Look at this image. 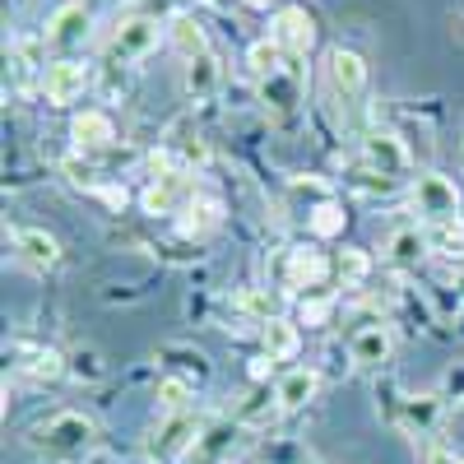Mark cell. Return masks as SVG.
I'll return each instance as SVG.
<instances>
[{
    "mask_svg": "<svg viewBox=\"0 0 464 464\" xmlns=\"http://www.w3.org/2000/svg\"><path fill=\"white\" fill-rule=\"evenodd\" d=\"M70 140H74V149H107L116 140V121H111L107 111L89 107V111H80L70 121Z\"/></svg>",
    "mask_w": 464,
    "mask_h": 464,
    "instance_id": "obj_14",
    "label": "cell"
},
{
    "mask_svg": "<svg viewBox=\"0 0 464 464\" xmlns=\"http://www.w3.org/2000/svg\"><path fill=\"white\" fill-rule=\"evenodd\" d=\"M441 400H464V362L446 367V376H441Z\"/></svg>",
    "mask_w": 464,
    "mask_h": 464,
    "instance_id": "obj_33",
    "label": "cell"
},
{
    "mask_svg": "<svg viewBox=\"0 0 464 464\" xmlns=\"http://www.w3.org/2000/svg\"><path fill=\"white\" fill-rule=\"evenodd\" d=\"M24 367V376H33V381H56L61 372H70V362L61 358V353H52V348H37V353L28 358V362H19Z\"/></svg>",
    "mask_w": 464,
    "mask_h": 464,
    "instance_id": "obj_28",
    "label": "cell"
},
{
    "mask_svg": "<svg viewBox=\"0 0 464 464\" xmlns=\"http://www.w3.org/2000/svg\"><path fill=\"white\" fill-rule=\"evenodd\" d=\"M260 93H265V102H275V107H293L297 84L288 80V74H275V80H265V84H260Z\"/></svg>",
    "mask_w": 464,
    "mask_h": 464,
    "instance_id": "obj_32",
    "label": "cell"
},
{
    "mask_svg": "<svg viewBox=\"0 0 464 464\" xmlns=\"http://www.w3.org/2000/svg\"><path fill=\"white\" fill-rule=\"evenodd\" d=\"M168 43L177 47V56H181V61H196V56H205V52H209L205 24H200L196 14H172V24H168Z\"/></svg>",
    "mask_w": 464,
    "mask_h": 464,
    "instance_id": "obj_17",
    "label": "cell"
},
{
    "mask_svg": "<svg viewBox=\"0 0 464 464\" xmlns=\"http://www.w3.org/2000/svg\"><path fill=\"white\" fill-rule=\"evenodd\" d=\"M385 251H391V260H395V265H404V269H409V265H418V260H422V251H428V232H418V227H400Z\"/></svg>",
    "mask_w": 464,
    "mask_h": 464,
    "instance_id": "obj_22",
    "label": "cell"
},
{
    "mask_svg": "<svg viewBox=\"0 0 464 464\" xmlns=\"http://www.w3.org/2000/svg\"><path fill=\"white\" fill-rule=\"evenodd\" d=\"M316 391H321V372H316V367H293V372H284L279 385H275V395H279V409H284V413L306 409V404L316 400Z\"/></svg>",
    "mask_w": 464,
    "mask_h": 464,
    "instance_id": "obj_12",
    "label": "cell"
},
{
    "mask_svg": "<svg viewBox=\"0 0 464 464\" xmlns=\"http://www.w3.org/2000/svg\"><path fill=\"white\" fill-rule=\"evenodd\" d=\"M362 159H367V168L381 172V177H400V172L409 168V149H404V140H400L395 130H372V135L362 140Z\"/></svg>",
    "mask_w": 464,
    "mask_h": 464,
    "instance_id": "obj_9",
    "label": "cell"
},
{
    "mask_svg": "<svg viewBox=\"0 0 464 464\" xmlns=\"http://www.w3.org/2000/svg\"><path fill=\"white\" fill-rule=\"evenodd\" d=\"M284 409H279V395H251L242 409H237V422L246 432H260V428H269Z\"/></svg>",
    "mask_w": 464,
    "mask_h": 464,
    "instance_id": "obj_21",
    "label": "cell"
},
{
    "mask_svg": "<svg viewBox=\"0 0 464 464\" xmlns=\"http://www.w3.org/2000/svg\"><path fill=\"white\" fill-rule=\"evenodd\" d=\"M89 84H93L89 65H84V61H74V56L52 61V65L43 70V93H47V102H52V107H70V102H80V98L89 93Z\"/></svg>",
    "mask_w": 464,
    "mask_h": 464,
    "instance_id": "obj_5",
    "label": "cell"
},
{
    "mask_svg": "<svg viewBox=\"0 0 464 464\" xmlns=\"http://www.w3.org/2000/svg\"><path fill=\"white\" fill-rule=\"evenodd\" d=\"M65 362H70V376H74V381H84V385H93V381L107 376V362H102L98 348H74Z\"/></svg>",
    "mask_w": 464,
    "mask_h": 464,
    "instance_id": "obj_25",
    "label": "cell"
},
{
    "mask_svg": "<svg viewBox=\"0 0 464 464\" xmlns=\"http://www.w3.org/2000/svg\"><path fill=\"white\" fill-rule=\"evenodd\" d=\"M84 28H89V10L80 5V0H70V5H61V10L47 19L43 43H47V47H70V43H80V37H84Z\"/></svg>",
    "mask_w": 464,
    "mask_h": 464,
    "instance_id": "obj_13",
    "label": "cell"
},
{
    "mask_svg": "<svg viewBox=\"0 0 464 464\" xmlns=\"http://www.w3.org/2000/svg\"><path fill=\"white\" fill-rule=\"evenodd\" d=\"M343 223H348V214H343V205H334V200L316 205V209H312V218H306V227H312L316 237H339Z\"/></svg>",
    "mask_w": 464,
    "mask_h": 464,
    "instance_id": "obj_27",
    "label": "cell"
},
{
    "mask_svg": "<svg viewBox=\"0 0 464 464\" xmlns=\"http://www.w3.org/2000/svg\"><path fill=\"white\" fill-rule=\"evenodd\" d=\"M437 413H441V395H413V400H404V422L418 437L437 428Z\"/></svg>",
    "mask_w": 464,
    "mask_h": 464,
    "instance_id": "obj_24",
    "label": "cell"
},
{
    "mask_svg": "<svg viewBox=\"0 0 464 464\" xmlns=\"http://www.w3.org/2000/svg\"><path fill=\"white\" fill-rule=\"evenodd\" d=\"M260 343H265V353L275 358V362H284V358H293V353H297L302 334H297V325H293V321L275 316L269 325H260Z\"/></svg>",
    "mask_w": 464,
    "mask_h": 464,
    "instance_id": "obj_19",
    "label": "cell"
},
{
    "mask_svg": "<svg viewBox=\"0 0 464 464\" xmlns=\"http://www.w3.org/2000/svg\"><path fill=\"white\" fill-rule=\"evenodd\" d=\"M159 37H163L159 19L130 14V19H121V24L111 28V56L116 61H144L153 47H159Z\"/></svg>",
    "mask_w": 464,
    "mask_h": 464,
    "instance_id": "obj_6",
    "label": "cell"
},
{
    "mask_svg": "<svg viewBox=\"0 0 464 464\" xmlns=\"http://www.w3.org/2000/svg\"><path fill=\"white\" fill-rule=\"evenodd\" d=\"M367 275H372V260H367L362 251H353V246H343V251H339V279H343V284H362Z\"/></svg>",
    "mask_w": 464,
    "mask_h": 464,
    "instance_id": "obj_31",
    "label": "cell"
},
{
    "mask_svg": "<svg viewBox=\"0 0 464 464\" xmlns=\"http://www.w3.org/2000/svg\"><path fill=\"white\" fill-rule=\"evenodd\" d=\"M428 464H464V459H455L450 450H441V446H437V450L428 455Z\"/></svg>",
    "mask_w": 464,
    "mask_h": 464,
    "instance_id": "obj_35",
    "label": "cell"
},
{
    "mask_svg": "<svg viewBox=\"0 0 464 464\" xmlns=\"http://www.w3.org/2000/svg\"><path fill=\"white\" fill-rule=\"evenodd\" d=\"M330 316H334V297L330 293H312V297L297 302V325H306V330H321Z\"/></svg>",
    "mask_w": 464,
    "mask_h": 464,
    "instance_id": "obj_26",
    "label": "cell"
},
{
    "mask_svg": "<svg viewBox=\"0 0 464 464\" xmlns=\"http://www.w3.org/2000/svg\"><path fill=\"white\" fill-rule=\"evenodd\" d=\"M391 353H395V334H391V325H381V321L353 330V339H348V358H353V367H362V372L391 362Z\"/></svg>",
    "mask_w": 464,
    "mask_h": 464,
    "instance_id": "obj_8",
    "label": "cell"
},
{
    "mask_svg": "<svg viewBox=\"0 0 464 464\" xmlns=\"http://www.w3.org/2000/svg\"><path fill=\"white\" fill-rule=\"evenodd\" d=\"M325 269H330V260H325L316 246H293V251H288L284 279H288V288H321Z\"/></svg>",
    "mask_w": 464,
    "mask_h": 464,
    "instance_id": "obj_15",
    "label": "cell"
},
{
    "mask_svg": "<svg viewBox=\"0 0 464 464\" xmlns=\"http://www.w3.org/2000/svg\"><path fill=\"white\" fill-rule=\"evenodd\" d=\"M14 251L28 269H56L61 265V242L47 227H19L14 232Z\"/></svg>",
    "mask_w": 464,
    "mask_h": 464,
    "instance_id": "obj_11",
    "label": "cell"
},
{
    "mask_svg": "<svg viewBox=\"0 0 464 464\" xmlns=\"http://www.w3.org/2000/svg\"><path fill=\"white\" fill-rule=\"evenodd\" d=\"M159 413L168 418V413H181V409H190V400H196V385H190L186 376H163L159 381Z\"/></svg>",
    "mask_w": 464,
    "mask_h": 464,
    "instance_id": "obj_20",
    "label": "cell"
},
{
    "mask_svg": "<svg viewBox=\"0 0 464 464\" xmlns=\"http://www.w3.org/2000/svg\"><path fill=\"white\" fill-rule=\"evenodd\" d=\"M218 80H223V65H218L214 52L186 61V70H181V89H186V98H196V102H200V98H214Z\"/></svg>",
    "mask_w": 464,
    "mask_h": 464,
    "instance_id": "obj_16",
    "label": "cell"
},
{
    "mask_svg": "<svg viewBox=\"0 0 464 464\" xmlns=\"http://www.w3.org/2000/svg\"><path fill=\"white\" fill-rule=\"evenodd\" d=\"M28 446H33V455H43L52 464H84L98 446V422L74 409L52 413L47 422H37L28 432Z\"/></svg>",
    "mask_w": 464,
    "mask_h": 464,
    "instance_id": "obj_1",
    "label": "cell"
},
{
    "mask_svg": "<svg viewBox=\"0 0 464 464\" xmlns=\"http://www.w3.org/2000/svg\"><path fill=\"white\" fill-rule=\"evenodd\" d=\"M269 372H275V358H269V353H260V358H251V381H265Z\"/></svg>",
    "mask_w": 464,
    "mask_h": 464,
    "instance_id": "obj_34",
    "label": "cell"
},
{
    "mask_svg": "<svg viewBox=\"0 0 464 464\" xmlns=\"http://www.w3.org/2000/svg\"><path fill=\"white\" fill-rule=\"evenodd\" d=\"M181 214H186V218H181V227H186V232H205V227H214V223H218V214H223V209H218L214 200H190Z\"/></svg>",
    "mask_w": 464,
    "mask_h": 464,
    "instance_id": "obj_29",
    "label": "cell"
},
{
    "mask_svg": "<svg viewBox=\"0 0 464 464\" xmlns=\"http://www.w3.org/2000/svg\"><path fill=\"white\" fill-rule=\"evenodd\" d=\"M205 428H209V422H205L196 409L168 413V418L159 422V432H153V441H149V455H153V459L190 455V450H196V441H200V432H205Z\"/></svg>",
    "mask_w": 464,
    "mask_h": 464,
    "instance_id": "obj_2",
    "label": "cell"
},
{
    "mask_svg": "<svg viewBox=\"0 0 464 464\" xmlns=\"http://www.w3.org/2000/svg\"><path fill=\"white\" fill-rule=\"evenodd\" d=\"M325 80H330V93L343 102V107H358L362 89H367V61L348 47H334L325 56Z\"/></svg>",
    "mask_w": 464,
    "mask_h": 464,
    "instance_id": "obj_4",
    "label": "cell"
},
{
    "mask_svg": "<svg viewBox=\"0 0 464 464\" xmlns=\"http://www.w3.org/2000/svg\"><path fill=\"white\" fill-rule=\"evenodd\" d=\"M297 464H325V459H312V455H306V459H297Z\"/></svg>",
    "mask_w": 464,
    "mask_h": 464,
    "instance_id": "obj_37",
    "label": "cell"
},
{
    "mask_svg": "<svg viewBox=\"0 0 464 464\" xmlns=\"http://www.w3.org/2000/svg\"><path fill=\"white\" fill-rule=\"evenodd\" d=\"M237 312H246L260 325H269V321L279 316V293H269V288H242L237 293Z\"/></svg>",
    "mask_w": 464,
    "mask_h": 464,
    "instance_id": "obj_23",
    "label": "cell"
},
{
    "mask_svg": "<svg viewBox=\"0 0 464 464\" xmlns=\"http://www.w3.org/2000/svg\"><path fill=\"white\" fill-rule=\"evenodd\" d=\"M269 37L284 47V56H306V52L316 47V19H312V10L284 5L275 14V24H269Z\"/></svg>",
    "mask_w": 464,
    "mask_h": 464,
    "instance_id": "obj_7",
    "label": "cell"
},
{
    "mask_svg": "<svg viewBox=\"0 0 464 464\" xmlns=\"http://www.w3.org/2000/svg\"><path fill=\"white\" fill-rule=\"evenodd\" d=\"M464 242V223L455 218V223H428V246L432 251H441V256H450V246H459Z\"/></svg>",
    "mask_w": 464,
    "mask_h": 464,
    "instance_id": "obj_30",
    "label": "cell"
},
{
    "mask_svg": "<svg viewBox=\"0 0 464 464\" xmlns=\"http://www.w3.org/2000/svg\"><path fill=\"white\" fill-rule=\"evenodd\" d=\"M246 5H256V10H269V5H275V0H246Z\"/></svg>",
    "mask_w": 464,
    "mask_h": 464,
    "instance_id": "obj_36",
    "label": "cell"
},
{
    "mask_svg": "<svg viewBox=\"0 0 464 464\" xmlns=\"http://www.w3.org/2000/svg\"><path fill=\"white\" fill-rule=\"evenodd\" d=\"M413 205H418V214L428 223H455L459 218V190L441 172H422L413 181Z\"/></svg>",
    "mask_w": 464,
    "mask_h": 464,
    "instance_id": "obj_3",
    "label": "cell"
},
{
    "mask_svg": "<svg viewBox=\"0 0 464 464\" xmlns=\"http://www.w3.org/2000/svg\"><path fill=\"white\" fill-rule=\"evenodd\" d=\"M242 437H246V428L237 418H223V422H209V428L200 432V441H196V464H223L232 450L242 446Z\"/></svg>",
    "mask_w": 464,
    "mask_h": 464,
    "instance_id": "obj_10",
    "label": "cell"
},
{
    "mask_svg": "<svg viewBox=\"0 0 464 464\" xmlns=\"http://www.w3.org/2000/svg\"><path fill=\"white\" fill-rule=\"evenodd\" d=\"M246 70H251V80H275V74H284V47L275 43V37H260V43L246 47Z\"/></svg>",
    "mask_w": 464,
    "mask_h": 464,
    "instance_id": "obj_18",
    "label": "cell"
}]
</instances>
